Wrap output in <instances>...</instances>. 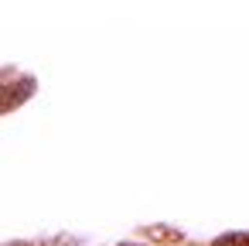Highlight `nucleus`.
Segmentation results:
<instances>
[{
	"label": "nucleus",
	"instance_id": "obj_1",
	"mask_svg": "<svg viewBox=\"0 0 249 246\" xmlns=\"http://www.w3.org/2000/svg\"><path fill=\"white\" fill-rule=\"evenodd\" d=\"M7 246H31V243H7Z\"/></svg>",
	"mask_w": 249,
	"mask_h": 246
},
{
	"label": "nucleus",
	"instance_id": "obj_2",
	"mask_svg": "<svg viewBox=\"0 0 249 246\" xmlns=\"http://www.w3.org/2000/svg\"><path fill=\"white\" fill-rule=\"evenodd\" d=\"M123 246H140V243H123Z\"/></svg>",
	"mask_w": 249,
	"mask_h": 246
}]
</instances>
